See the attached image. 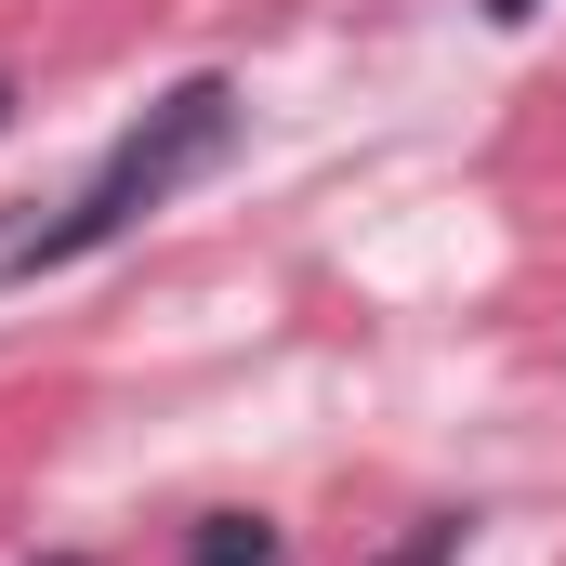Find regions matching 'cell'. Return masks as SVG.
I'll return each mask as SVG.
<instances>
[{"mask_svg":"<svg viewBox=\"0 0 566 566\" xmlns=\"http://www.w3.org/2000/svg\"><path fill=\"white\" fill-rule=\"evenodd\" d=\"M238 119H251V106H238V80H224V66L171 80L133 133H119L80 185H66V211H40L27 238H0V277L40 290V277H66V264H93V251H119L145 211H171L198 171H224V158H238Z\"/></svg>","mask_w":566,"mask_h":566,"instance_id":"1","label":"cell"},{"mask_svg":"<svg viewBox=\"0 0 566 566\" xmlns=\"http://www.w3.org/2000/svg\"><path fill=\"white\" fill-rule=\"evenodd\" d=\"M185 566H290V541H277V514H238L224 501V514L185 527Z\"/></svg>","mask_w":566,"mask_h":566,"instance_id":"2","label":"cell"},{"mask_svg":"<svg viewBox=\"0 0 566 566\" xmlns=\"http://www.w3.org/2000/svg\"><path fill=\"white\" fill-rule=\"evenodd\" d=\"M461 541H474V514H422V527H409L382 566H461Z\"/></svg>","mask_w":566,"mask_h":566,"instance_id":"3","label":"cell"},{"mask_svg":"<svg viewBox=\"0 0 566 566\" xmlns=\"http://www.w3.org/2000/svg\"><path fill=\"white\" fill-rule=\"evenodd\" d=\"M474 13H488V27H527V13H541V0H474Z\"/></svg>","mask_w":566,"mask_h":566,"instance_id":"4","label":"cell"},{"mask_svg":"<svg viewBox=\"0 0 566 566\" xmlns=\"http://www.w3.org/2000/svg\"><path fill=\"white\" fill-rule=\"evenodd\" d=\"M0 133H13V66H0Z\"/></svg>","mask_w":566,"mask_h":566,"instance_id":"5","label":"cell"},{"mask_svg":"<svg viewBox=\"0 0 566 566\" xmlns=\"http://www.w3.org/2000/svg\"><path fill=\"white\" fill-rule=\"evenodd\" d=\"M27 566H93V554H27Z\"/></svg>","mask_w":566,"mask_h":566,"instance_id":"6","label":"cell"}]
</instances>
